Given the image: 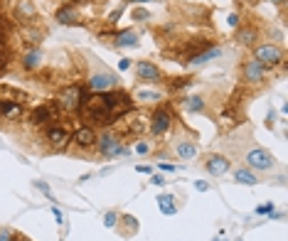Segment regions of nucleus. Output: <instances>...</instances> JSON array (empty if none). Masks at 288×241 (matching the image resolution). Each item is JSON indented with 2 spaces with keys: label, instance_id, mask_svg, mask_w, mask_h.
Returning a JSON list of instances; mask_svg holds the SVG:
<instances>
[{
  "label": "nucleus",
  "instance_id": "f257e3e1",
  "mask_svg": "<svg viewBox=\"0 0 288 241\" xmlns=\"http://www.w3.org/2000/svg\"><path fill=\"white\" fill-rule=\"evenodd\" d=\"M133 111V99L126 91H106V94H91L84 99L79 116L84 125H111L114 120Z\"/></svg>",
  "mask_w": 288,
  "mask_h": 241
},
{
  "label": "nucleus",
  "instance_id": "f03ea898",
  "mask_svg": "<svg viewBox=\"0 0 288 241\" xmlns=\"http://www.w3.org/2000/svg\"><path fill=\"white\" fill-rule=\"evenodd\" d=\"M84 99H86L84 86H81V84H69V86H64V89H59V91H57L55 104H57V109H59V111H64V114H79V109H81Z\"/></svg>",
  "mask_w": 288,
  "mask_h": 241
},
{
  "label": "nucleus",
  "instance_id": "7ed1b4c3",
  "mask_svg": "<svg viewBox=\"0 0 288 241\" xmlns=\"http://www.w3.org/2000/svg\"><path fill=\"white\" fill-rule=\"evenodd\" d=\"M254 60L259 61L264 69H276L284 64V50L276 42H264V45H254Z\"/></svg>",
  "mask_w": 288,
  "mask_h": 241
},
{
  "label": "nucleus",
  "instance_id": "20e7f679",
  "mask_svg": "<svg viewBox=\"0 0 288 241\" xmlns=\"http://www.w3.org/2000/svg\"><path fill=\"white\" fill-rule=\"evenodd\" d=\"M96 150H99L106 160H114L116 155L126 153V148H123L121 138H118L116 133H111V130H106L104 135H99V138H96Z\"/></svg>",
  "mask_w": 288,
  "mask_h": 241
},
{
  "label": "nucleus",
  "instance_id": "39448f33",
  "mask_svg": "<svg viewBox=\"0 0 288 241\" xmlns=\"http://www.w3.org/2000/svg\"><path fill=\"white\" fill-rule=\"evenodd\" d=\"M45 140L50 143V148H52L55 153H62V150H67V145L72 143V130L64 128V125H59V123H52V125L47 128V133H45Z\"/></svg>",
  "mask_w": 288,
  "mask_h": 241
},
{
  "label": "nucleus",
  "instance_id": "423d86ee",
  "mask_svg": "<svg viewBox=\"0 0 288 241\" xmlns=\"http://www.w3.org/2000/svg\"><path fill=\"white\" fill-rule=\"evenodd\" d=\"M244 160H246L249 170H271L276 165V158L266 148H251V150H246Z\"/></svg>",
  "mask_w": 288,
  "mask_h": 241
},
{
  "label": "nucleus",
  "instance_id": "0eeeda50",
  "mask_svg": "<svg viewBox=\"0 0 288 241\" xmlns=\"http://www.w3.org/2000/svg\"><path fill=\"white\" fill-rule=\"evenodd\" d=\"M170 125H173V114H170L165 106L155 109V111H153V116L148 119V130H150L155 138L165 135V133L170 130Z\"/></svg>",
  "mask_w": 288,
  "mask_h": 241
},
{
  "label": "nucleus",
  "instance_id": "6e6552de",
  "mask_svg": "<svg viewBox=\"0 0 288 241\" xmlns=\"http://www.w3.org/2000/svg\"><path fill=\"white\" fill-rule=\"evenodd\" d=\"M57 119H59V109H57V104H55V101H45V104L35 106V109H32V114H30V123H32V125L55 123Z\"/></svg>",
  "mask_w": 288,
  "mask_h": 241
},
{
  "label": "nucleus",
  "instance_id": "1a4fd4ad",
  "mask_svg": "<svg viewBox=\"0 0 288 241\" xmlns=\"http://www.w3.org/2000/svg\"><path fill=\"white\" fill-rule=\"evenodd\" d=\"M266 74H269V69H264L254 57L241 64V79H244L246 84H251V86L264 84V81H266Z\"/></svg>",
  "mask_w": 288,
  "mask_h": 241
},
{
  "label": "nucleus",
  "instance_id": "9d476101",
  "mask_svg": "<svg viewBox=\"0 0 288 241\" xmlns=\"http://www.w3.org/2000/svg\"><path fill=\"white\" fill-rule=\"evenodd\" d=\"M12 15L20 25H32L37 20V5L32 0H15L12 2Z\"/></svg>",
  "mask_w": 288,
  "mask_h": 241
},
{
  "label": "nucleus",
  "instance_id": "9b49d317",
  "mask_svg": "<svg viewBox=\"0 0 288 241\" xmlns=\"http://www.w3.org/2000/svg\"><path fill=\"white\" fill-rule=\"evenodd\" d=\"M116 84H118V76L106 74V71H99V74H91V76H89V89H91V94H106V91H114Z\"/></svg>",
  "mask_w": 288,
  "mask_h": 241
},
{
  "label": "nucleus",
  "instance_id": "f8f14e48",
  "mask_svg": "<svg viewBox=\"0 0 288 241\" xmlns=\"http://www.w3.org/2000/svg\"><path fill=\"white\" fill-rule=\"evenodd\" d=\"M205 170H207L212 178H222V175H227V173L231 170V160H229L227 155H222V153H212V155H207V160H205Z\"/></svg>",
  "mask_w": 288,
  "mask_h": 241
},
{
  "label": "nucleus",
  "instance_id": "ddd939ff",
  "mask_svg": "<svg viewBox=\"0 0 288 241\" xmlns=\"http://www.w3.org/2000/svg\"><path fill=\"white\" fill-rule=\"evenodd\" d=\"M96 130L91 128V125H79L76 130L72 133V143L76 148H81V150H89V148H96Z\"/></svg>",
  "mask_w": 288,
  "mask_h": 241
},
{
  "label": "nucleus",
  "instance_id": "4468645a",
  "mask_svg": "<svg viewBox=\"0 0 288 241\" xmlns=\"http://www.w3.org/2000/svg\"><path fill=\"white\" fill-rule=\"evenodd\" d=\"M234 40H236L241 47H254V45L259 42V27H256V25H251V22L239 25V27H236Z\"/></svg>",
  "mask_w": 288,
  "mask_h": 241
},
{
  "label": "nucleus",
  "instance_id": "2eb2a0df",
  "mask_svg": "<svg viewBox=\"0 0 288 241\" xmlns=\"http://www.w3.org/2000/svg\"><path fill=\"white\" fill-rule=\"evenodd\" d=\"M136 76L141 79V81H160L163 79V71H160V66L158 64H153V61H136Z\"/></svg>",
  "mask_w": 288,
  "mask_h": 241
},
{
  "label": "nucleus",
  "instance_id": "dca6fc26",
  "mask_svg": "<svg viewBox=\"0 0 288 241\" xmlns=\"http://www.w3.org/2000/svg\"><path fill=\"white\" fill-rule=\"evenodd\" d=\"M25 114V104H17L12 99H0V116L5 120H20Z\"/></svg>",
  "mask_w": 288,
  "mask_h": 241
},
{
  "label": "nucleus",
  "instance_id": "f3484780",
  "mask_svg": "<svg viewBox=\"0 0 288 241\" xmlns=\"http://www.w3.org/2000/svg\"><path fill=\"white\" fill-rule=\"evenodd\" d=\"M111 45L114 47H136L138 45V32L133 30H121L111 35Z\"/></svg>",
  "mask_w": 288,
  "mask_h": 241
},
{
  "label": "nucleus",
  "instance_id": "a211bd4d",
  "mask_svg": "<svg viewBox=\"0 0 288 241\" xmlns=\"http://www.w3.org/2000/svg\"><path fill=\"white\" fill-rule=\"evenodd\" d=\"M55 20H57L59 25H79V12H76L74 5L64 2V5L55 12Z\"/></svg>",
  "mask_w": 288,
  "mask_h": 241
},
{
  "label": "nucleus",
  "instance_id": "6ab92c4d",
  "mask_svg": "<svg viewBox=\"0 0 288 241\" xmlns=\"http://www.w3.org/2000/svg\"><path fill=\"white\" fill-rule=\"evenodd\" d=\"M20 64H22V69H25V71H30V74H32V71H37V69L42 66V52H40L37 47H32L30 52H25V55H22V61H20Z\"/></svg>",
  "mask_w": 288,
  "mask_h": 241
},
{
  "label": "nucleus",
  "instance_id": "aec40b11",
  "mask_svg": "<svg viewBox=\"0 0 288 241\" xmlns=\"http://www.w3.org/2000/svg\"><path fill=\"white\" fill-rule=\"evenodd\" d=\"M197 153H200V148H197L192 140H180V143L175 145V155H177L180 160H195Z\"/></svg>",
  "mask_w": 288,
  "mask_h": 241
},
{
  "label": "nucleus",
  "instance_id": "412c9836",
  "mask_svg": "<svg viewBox=\"0 0 288 241\" xmlns=\"http://www.w3.org/2000/svg\"><path fill=\"white\" fill-rule=\"evenodd\" d=\"M158 209H160L165 217L177 214V202H175V194H168V192L158 194Z\"/></svg>",
  "mask_w": 288,
  "mask_h": 241
},
{
  "label": "nucleus",
  "instance_id": "4be33fe9",
  "mask_svg": "<svg viewBox=\"0 0 288 241\" xmlns=\"http://www.w3.org/2000/svg\"><path fill=\"white\" fill-rule=\"evenodd\" d=\"M219 55H222V50L212 45V47H207V50H202L200 55H195V57H190V60H187V64H192V66H200V64H205V61H212V60H217Z\"/></svg>",
  "mask_w": 288,
  "mask_h": 241
},
{
  "label": "nucleus",
  "instance_id": "5701e85b",
  "mask_svg": "<svg viewBox=\"0 0 288 241\" xmlns=\"http://www.w3.org/2000/svg\"><path fill=\"white\" fill-rule=\"evenodd\" d=\"M182 109L190 111V114H202L205 111V99L202 96H187V99H182Z\"/></svg>",
  "mask_w": 288,
  "mask_h": 241
},
{
  "label": "nucleus",
  "instance_id": "b1692460",
  "mask_svg": "<svg viewBox=\"0 0 288 241\" xmlns=\"http://www.w3.org/2000/svg\"><path fill=\"white\" fill-rule=\"evenodd\" d=\"M234 182H239V184H256L259 178H256L254 170H249V168H236V170H234Z\"/></svg>",
  "mask_w": 288,
  "mask_h": 241
},
{
  "label": "nucleus",
  "instance_id": "393cba45",
  "mask_svg": "<svg viewBox=\"0 0 288 241\" xmlns=\"http://www.w3.org/2000/svg\"><path fill=\"white\" fill-rule=\"evenodd\" d=\"M2 91H5V94H10V99H12V101H17V104H25V101H30V94H25V91H20V89L2 86Z\"/></svg>",
  "mask_w": 288,
  "mask_h": 241
},
{
  "label": "nucleus",
  "instance_id": "a878e982",
  "mask_svg": "<svg viewBox=\"0 0 288 241\" xmlns=\"http://www.w3.org/2000/svg\"><path fill=\"white\" fill-rule=\"evenodd\" d=\"M22 27H25V30H22V35H25V42H30V45L35 47V45L42 40V32H35V30H32V25H22Z\"/></svg>",
  "mask_w": 288,
  "mask_h": 241
},
{
  "label": "nucleus",
  "instance_id": "bb28decb",
  "mask_svg": "<svg viewBox=\"0 0 288 241\" xmlns=\"http://www.w3.org/2000/svg\"><path fill=\"white\" fill-rule=\"evenodd\" d=\"M195 84V79L192 76H175V79H170V89L175 91V89H185V86H192Z\"/></svg>",
  "mask_w": 288,
  "mask_h": 241
},
{
  "label": "nucleus",
  "instance_id": "cd10ccee",
  "mask_svg": "<svg viewBox=\"0 0 288 241\" xmlns=\"http://www.w3.org/2000/svg\"><path fill=\"white\" fill-rule=\"evenodd\" d=\"M136 99H138V101H148V104H155V101H160L163 96H160L158 91H136Z\"/></svg>",
  "mask_w": 288,
  "mask_h": 241
},
{
  "label": "nucleus",
  "instance_id": "c85d7f7f",
  "mask_svg": "<svg viewBox=\"0 0 288 241\" xmlns=\"http://www.w3.org/2000/svg\"><path fill=\"white\" fill-rule=\"evenodd\" d=\"M118 222H123V227H126V232H138V222H136V217H131V214H126V217H118Z\"/></svg>",
  "mask_w": 288,
  "mask_h": 241
},
{
  "label": "nucleus",
  "instance_id": "c756f323",
  "mask_svg": "<svg viewBox=\"0 0 288 241\" xmlns=\"http://www.w3.org/2000/svg\"><path fill=\"white\" fill-rule=\"evenodd\" d=\"M131 17H133V22L150 20V10H145V7H133V10H131Z\"/></svg>",
  "mask_w": 288,
  "mask_h": 241
},
{
  "label": "nucleus",
  "instance_id": "7c9ffc66",
  "mask_svg": "<svg viewBox=\"0 0 288 241\" xmlns=\"http://www.w3.org/2000/svg\"><path fill=\"white\" fill-rule=\"evenodd\" d=\"M104 227H106V229L118 227V214H116V212H106V214H104Z\"/></svg>",
  "mask_w": 288,
  "mask_h": 241
},
{
  "label": "nucleus",
  "instance_id": "2f4dec72",
  "mask_svg": "<svg viewBox=\"0 0 288 241\" xmlns=\"http://www.w3.org/2000/svg\"><path fill=\"white\" fill-rule=\"evenodd\" d=\"M35 187H37L40 192H45V194H47V199H55V194H52V189H50V184H47V182L35 180Z\"/></svg>",
  "mask_w": 288,
  "mask_h": 241
},
{
  "label": "nucleus",
  "instance_id": "473e14b6",
  "mask_svg": "<svg viewBox=\"0 0 288 241\" xmlns=\"http://www.w3.org/2000/svg\"><path fill=\"white\" fill-rule=\"evenodd\" d=\"M256 214H274V202L259 204V207H256Z\"/></svg>",
  "mask_w": 288,
  "mask_h": 241
},
{
  "label": "nucleus",
  "instance_id": "72a5a7b5",
  "mask_svg": "<svg viewBox=\"0 0 288 241\" xmlns=\"http://www.w3.org/2000/svg\"><path fill=\"white\" fill-rule=\"evenodd\" d=\"M136 153H138V155H148V153H150V143L138 140V143H136Z\"/></svg>",
  "mask_w": 288,
  "mask_h": 241
},
{
  "label": "nucleus",
  "instance_id": "f704fd0d",
  "mask_svg": "<svg viewBox=\"0 0 288 241\" xmlns=\"http://www.w3.org/2000/svg\"><path fill=\"white\" fill-rule=\"evenodd\" d=\"M227 25L236 30V27H239V15H236V12H229V15H227Z\"/></svg>",
  "mask_w": 288,
  "mask_h": 241
},
{
  "label": "nucleus",
  "instance_id": "c9c22d12",
  "mask_svg": "<svg viewBox=\"0 0 288 241\" xmlns=\"http://www.w3.org/2000/svg\"><path fill=\"white\" fill-rule=\"evenodd\" d=\"M121 12H123V5H121V7H116V10H114V12L109 15V25H114V22H116V20L121 17Z\"/></svg>",
  "mask_w": 288,
  "mask_h": 241
},
{
  "label": "nucleus",
  "instance_id": "e433bc0d",
  "mask_svg": "<svg viewBox=\"0 0 288 241\" xmlns=\"http://www.w3.org/2000/svg\"><path fill=\"white\" fill-rule=\"evenodd\" d=\"M52 214H55V222H57V224H64V214H62L59 207H52Z\"/></svg>",
  "mask_w": 288,
  "mask_h": 241
},
{
  "label": "nucleus",
  "instance_id": "4c0bfd02",
  "mask_svg": "<svg viewBox=\"0 0 288 241\" xmlns=\"http://www.w3.org/2000/svg\"><path fill=\"white\" fill-rule=\"evenodd\" d=\"M195 189H197V192H207V189H210V182L197 180V182H195Z\"/></svg>",
  "mask_w": 288,
  "mask_h": 241
},
{
  "label": "nucleus",
  "instance_id": "58836bf2",
  "mask_svg": "<svg viewBox=\"0 0 288 241\" xmlns=\"http://www.w3.org/2000/svg\"><path fill=\"white\" fill-rule=\"evenodd\" d=\"M158 168H160L163 173H175V170H177V168H175V165H170V163H160Z\"/></svg>",
  "mask_w": 288,
  "mask_h": 241
},
{
  "label": "nucleus",
  "instance_id": "ea45409f",
  "mask_svg": "<svg viewBox=\"0 0 288 241\" xmlns=\"http://www.w3.org/2000/svg\"><path fill=\"white\" fill-rule=\"evenodd\" d=\"M274 123H276V111H269V116H266V125H269V128H274Z\"/></svg>",
  "mask_w": 288,
  "mask_h": 241
},
{
  "label": "nucleus",
  "instance_id": "a19ab883",
  "mask_svg": "<svg viewBox=\"0 0 288 241\" xmlns=\"http://www.w3.org/2000/svg\"><path fill=\"white\" fill-rule=\"evenodd\" d=\"M12 239V232L10 229H0V241H10Z\"/></svg>",
  "mask_w": 288,
  "mask_h": 241
},
{
  "label": "nucleus",
  "instance_id": "79ce46f5",
  "mask_svg": "<svg viewBox=\"0 0 288 241\" xmlns=\"http://www.w3.org/2000/svg\"><path fill=\"white\" fill-rule=\"evenodd\" d=\"M150 182L160 187V184H165V178H163V175H150Z\"/></svg>",
  "mask_w": 288,
  "mask_h": 241
},
{
  "label": "nucleus",
  "instance_id": "37998d69",
  "mask_svg": "<svg viewBox=\"0 0 288 241\" xmlns=\"http://www.w3.org/2000/svg\"><path fill=\"white\" fill-rule=\"evenodd\" d=\"M118 69H121V71H128V69H131V60H121L118 61Z\"/></svg>",
  "mask_w": 288,
  "mask_h": 241
},
{
  "label": "nucleus",
  "instance_id": "c03bdc74",
  "mask_svg": "<svg viewBox=\"0 0 288 241\" xmlns=\"http://www.w3.org/2000/svg\"><path fill=\"white\" fill-rule=\"evenodd\" d=\"M136 170H138V173H143V175H153V168H150V165H138Z\"/></svg>",
  "mask_w": 288,
  "mask_h": 241
},
{
  "label": "nucleus",
  "instance_id": "a18cd8bd",
  "mask_svg": "<svg viewBox=\"0 0 288 241\" xmlns=\"http://www.w3.org/2000/svg\"><path fill=\"white\" fill-rule=\"evenodd\" d=\"M10 241H30L27 237H22V234H12V239Z\"/></svg>",
  "mask_w": 288,
  "mask_h": 241
},
{
  "label": "nucleus",
  "instance_id": "49530a36",
  "mask_svg": "<svg viewBox=\"0 0 288 241\" xmlns=\"http://www.w3.org/2000/svg\"><path fill=\"white\" fill-rule=\"evenodd\" d=\"M89 178H91V175H81V178H79V180H76V184H84V182L89 180Z\"/></svg>",
  "mask_w": 288,
  "mask_h": 241
},
{
  "label": "nucleus",
  "instance_id": "de8ad7c7",
  "mask_svg": "<svg viewBox=\"0 0 288 241\" xmlns=\"http://www.w3.org/2000/svg\"><path fill=\"white\" fill-rule=\"evenodd\" d=\"M5 66V52H0V69Z\"/></svg>",
  "mask_w": 288,
  "mask_h": 241
},
{
  "label": "nucleus",
  "instance_id": "09e8293b",
  "mask_svg": "<svg viewBox=\"0 0 288 241\" xmlns=\"http://www.w3.org/2000/svg\"><path fill=\"white\" fill-rule=\"evenodd\" d=\"M212 241H227V239H224V234H217V237H215Z\"/></svg>",
  "mask_w": 288,
  "mask_h": 241
},
{
  "label": "nucleus",
  "instance_id": "8fccbe9b",
  "mask_svg": "<svg viewBox=\"0 0 288 241\" xmlns=\"http://www.w3.org/2000/svg\"><path fill=\"white\" fill-rule=\"evenodd\" d=\"M261 2H284V0H261Z\"/></svg>",
  "mask_w": 288,
  "mask_h": 241
},
{
  "label": "nucleus",
  "instance_id": "3c124183",
  "mask_svg": "<svg viewBox=\"0 0 288 241\" xmlns=\"http://www.w3.org/2000/svg\"><path fill=\"white\" fill-rule=\"evenodd\" d=\"M0 42H2V22H0Z\"/></svg>",
  "mask_w": 288,
  "mask_h": 241
},
{
  "label": "nucleus",
  "instance_id": "603ef678",
  "mask_svg": "<svg viewBox=\"0 0 288 241\" xmlns=\"http://www.w3.org/2000/svg\"><path fill=\"white\" fill-rule=\"evenodd\" d=\"M131 2H150V0H131Z\"/></svg>",
  "mask_w": 288,
  "mask_h": 241
}]
</instances>
